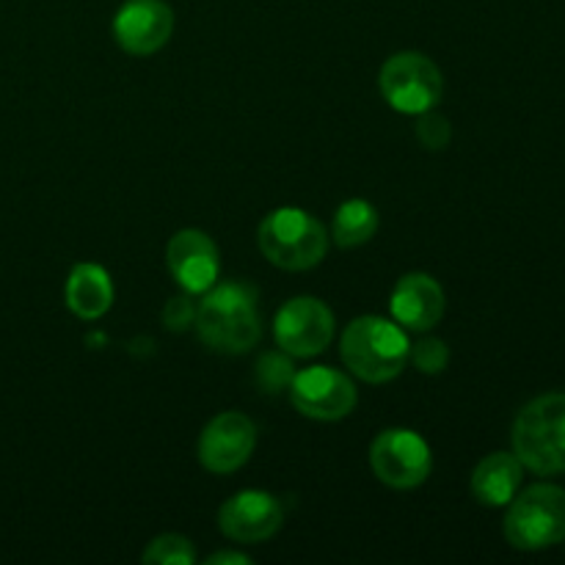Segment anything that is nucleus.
I'll list each match as a JSON object with an SVG mask.
<instances>
[{
  "label": "nucleus",
  "mask_w": 565,
  "mask_h": 565,
  "mask_svg": "<svg viewBox=\"0 0 565 565\" xmlns=\"http://www.w3.org/2000/svg\"><path fill=\"white\" fill-rule=\"evenodd\" d=\"M199 340L215 353H248L263 337L257 290L248 281H221L204 292L196 307Z\"/></svg>",
  "instance_id": "obj_1"
},
{
  "label": "nucleus",
  "mask_w": 565,
  "mask_h": 565,
  "mask_svg": "<svg viewBox=\"0 0 565 565\" xmlns=\"http://www.w3.org/2000/svg\"><path fill=\"white\" fill-rule=\"evenodd\" d=\"M408 348L412 342L401 323H392L379 315H364L348 323L340 340V356L356 379L367 384H386L403 373Z\"/></svg>",
  "instance_id": "obj_2"
},
{
  "label": "nucleus",
  "mask_w": 565,
  "mask_h": 565,
  "mask_svg": "<svg viewBox=\"0 0 565 565\" xmlns=\"http://www.w3.org/2000/svg\"><path fill=\"white\" fill-rule=\"evenodd\" d=\"M513 456L535 475L565 472V395L550 392L519 412L513 423Z\"/></svg>",
  "instance_id": "obj_3"
},
{
  "label": "nucleus",
  "mask_w": 565,
  "mask_h": 565,
  "mask_svg": "<svg viewBox=\"0 0 565 565\" xmlns=\"http://www.w3.org/2000/svg\"><path fill=\"white\" fill-rule=\"evenodd\" d=\"M259 252L281 270H309L329 252L326 226L301 207H279L259 221Z\"/></svg>",
  "instance_id": "obj_4"
},
{
  "label": "nucleus",
  "mask_w": 565,
  "mask_h": 565,
  "mask_svg": "<svg viewBox=\"0 0 565 565\" xmlns=\"http://www.w3.org/2000/svg\"><path fill=\"white\" fill-rule=\"evenodd\" d=\"M505 539L513 550L541 552L565 541V489L535 483L508 502Z\"/></svg>",
  "instance_id": "obj_5"
},
{
  "label": "nucleus",
  "mask_w": 565,
  "mask_h": 565,
  "mask_svg": "<svg viewBox=\"0 0 565 565\" xmlns=\"http://www.w3.org/2000/svg\"><path fill=\"white\" fill-rule=\"evenodd\" d=\"M379 86L390 108L397 114L417 116L439 105L445 94V81L441 70L423 53L403 50V53L390 55L381 66Z\"/></svg>",
  "instance_id": "obj_6"
},
{
  "label": "nucleus",
  "mask_w": 565,
  "mask_h": 565,
  "mask_svg": "<svg viewBox=\"0 0 565 565\" xmlns=\"http://www.w3.org/2000/svg\"><path fill=\"white\" fill-rule=\"evenodd\" d=\"M370 467L375 478L397 491L417 489L434 469L428 441L408 428L381 430L370 445Z\"/></svg>",
  "instance_id": "obj_7"
},
{
  "label": "nucleus",
  "mask_w": 565,
  "mask_h": 565,
  "mask_svg": "<svg viewBox=\"0 0 565 565\" xmlns=\"http://www.w3.org/2000/svg\"><path fill=\"white\" fill-rule=\"evenodd\" d=\"M290 403L298 414L320 423H334L356 408V386L342 370L315 364L296 373L290 384Z\"/></svg>",
  "instance_id": "obj_8"
},
{
  "label": "nucleus",
  "mask_w": 565,
  "mask_h": 565,
  "mask_svg": "<svg viewBox=\"0 0 565 565\" xmlns=\"http://www.w3.org/2000/svg\"><path fill=\"white\" fill-rule=\"evenodd\" d=\"M274 337L276 345L290 356H318L334 337V312L312 296L290 298L276 312Z\"/></svg>",
  "instance_id": "obj_9"
},
{
  "label": "nucleus",
  "mask_w": 565,
  "mask_h": 565,
  "mask_svg": "<svg viewBox=\"0 0 565 565\" xmlns=\"http://www.w3.org/2000/svg\"><path fill=\"white\" fill-rule=\"evenodd\" d=\"M254 445H257V428L252 419L241 412H224L204 425L196 452L207 472L230 475L252 458Z\"/></svg>",
  "instance_id": "obj_10"
},
{
  "label": "nucleus",
  "mask_w": 565,
  "mask_h": 565,
  "mask_svg": "<svg viewBox=\"0 0 565 565\" xmlns=\"http://www.w3.org/2000/svg\"><path fill=\"white\" fill-rule=\"evenodd\" d=\"M285 524L279 500L268 491L246 489L230 497L218 511L221 533L237 544H263L270 541Z\"/></svg>",
  "instance_id": "obj_11"
},
{
  "label": "nucleus",
  "mask_w": 565,
  "mask_h": 565,
  "mask_svg": "<svg viewBox=\"0 0 565 565\" xmlns=\"http://www.w3.org/2000/svg\"><path fill=\"white\" fill-rule=\"evenodd\" d=\"M174 33V11L166 0H127L114 17V36L130 55H152Z\"/></svg>",
  "instance_id": "obj_12"
},
{
  "label": "nucleus",
  "mask_w": 565,
  "mask_h": 565,
  "mask_svg": "<svg viewBox=\"0 0 565 565\" xmlns=\"http://www.w3.org/2000/svg\"><path fill=\"white\" fill-rule=\"evenodd\" d=\"M166 265L182 290L204 296L218 281V246L202 230H180L166 246Z\"/></svg>",
  "instance_id": "obj_13"
},
{
  "label": "nucleus",
  "mask_w": 565,
  "mask_h": 565,
  "mask_svg": "<svg viewBox=\"0 0 565 565\" xmlns=\"http://www.w3.org/2000/svg\"><path fill=\"white\" fill-rule=\"evenodd\" d=\"M390 309L395 323L412 331H428L445 315V290L428 274H406L392 290Z\"/></svg>",
  "instance_id": "obj_14"
},
{
  "label": "nucleus",
  "mask_w": 565,
  "mask_h": 565,
  "mask_svg": "<svg viewBox=\"0 0 565 565\" xmlns=\"http://www.w3.org/2000/svg\"><path fill=\"white\" fill-rule=\"evenodd\" d=\"M524 480V467L513 452H491L475 467L472 494L480 505L505 508L519 494Z\"/></svg>",
  "instance_id": "obj_15"
},
{
  "label": "nucleus",
  "mask_w": 565,
  "mask_h": 565,
  "mask_svg": "<svg viewBox=\"0 0 565 565\" xmlns=\"http://www.w3.org/2000/svg\"><path fill=\"white\" fill-rule=\"evenodd\" d=\"M66 307L81 320H97L114 303V281L110 274L97 263H81L72 268L64 287Z\"/></svg>",
  "instance_id": "obj_16"
},
{
  "label": "nucleus",
  "mask_w": 565,
  "mask_h": 565,
  "mask_svg": "<svg viewBox=\"0 0 565 565\" xmlns=\"http://www.w3.org/2000/svg\"><path fill=\"white\" fill-rule=\"evenodd\" d=\"M379 232V210L364 199H348L337 207L331 221V237L340 248H359Z\"/></svg>",
  "instance_id": "obj_17"
},
{
  "label": "nucleus",
  "mask_w": 565,
  "mask_h": 565,
  "mask_svg": "<svg viewBox=\"0 0 565 565\" xmlns=\"http://www.w3.org/2000/svg\"><path fill=\"white\" fill-rule=\"evenodd\" d=\"M296 373L298 370L296 364H292V356L279 348V351H268L257 359L254 381H257V386L265 395H279V392L290 390Z\"/></svg>",
  "instance_id": "obj_18"
},
{
  "label": "nucleus",
  "mask_w": 565,
  "mask_h": 565,
  "mask_svg": "<svg viewBox=\"0 0 565 565\" xmlns=\"http://www.w3.org/2000/svg\"><path fill=\"white\" fill-rule=\"evenodd\" d=\"M141 561L154 565H191L196 561V550H193V544L185 535L166 533L158 535V539L143 550Z\"/></svg>",
  "instance_id": "obj_19"
},
{
  "label": "nucleus",
  "mask_w": 565,
  "mask_h": 565,
  "mask_svg": "<svg viewBox=\"0 0 565 565\" xmlns=\"http://www.w3.org/2000/svg\"><path fill=\"white\" fill-rule=\"evenodd\" d=\"M408 359L414 362V367L425 375H439L445 373V367L450 364V348L445 345L436 337H425V340L414 342L408 348Z\"/></svg>",
  "instance_id": "obj_20"
},
{
  "label": "nucleus",
  "mask_w": 565,
  "mask_h": 565,
  "mask_svg": "<svg viewBox=\"0 0 565 565\" xmlns=\"http://www.w3.org/2000/svg\"><path fill=\"white\" fill-rule=\"evenodd\" d=\"M417 116H419L417 119L419 143H423L425 149H430V152H439V149H445L452 138L450 119L434 108L423 110V114H417Z\"/></svg>",
  "instance_id": "obj_21"
},
{
  "label": "nucleus",
  "mask_w": 565,
  "mask_h": 565,
  "mask_svg": "<svg viewBox=\"0 0 565 565\" xmlns=\"http://www.w3.org/2000/svg\"><path fill=\"white\" fill-rule=\"evenodd\" d=\"M196 323V303L191 292H182L166 301L163 307V326L169 331H188Z\"/></svg>",
  "instance_id": "obj_22"
},
{
  "label": "nucleus",
  "mask_w": 565,
  "mask_h": 565,
  "mask_svg": "<svg viewBox=\"0 0 565 565\" xmlns=\"http://www.w3.org/2000/svg\"><path fill=\"white\" fill-rule=\"evenodd\" d=\"M224 563L248 565V563H252V557L241 555V552H215V555L207 557V565H224Z\"/></svg>",
  "instance_id": "obj_23"
}]
</instances>
